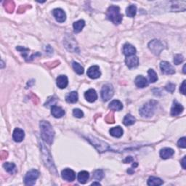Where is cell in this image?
Instances as JSON below:
<instances>
[{
	"mask_svg": "<svg viewBox=\"0 0 186 186\" xmlns=\"http://www.w3.org/2000/svg\"><path fill=\"white\" fill-rule=\"evenodd\" d=\"M126 12H127V15L130 17H133L135 16L136 12H137V7L134 4H132V5H130L127 8V10H126Z\"/></svg>",
	"mask_w": 186,
	"mask_h": 186,
	"instance_id": "31",
	"label": "cell"
},
{
	"mask_svg": "<svg viewBox=\"0 0 186 186\" xmlns=\"http://www.w3.org/2000/svg\"><path fill=\"white\" fill-rule=\"evenodd\" d=\"M183 73L185 74V65H184V66H183Z\"/></svg>",
	"mask_w": 186,
	"mask_h": 186,
	"instance_id": "50",
	"label": "cell"
},
{
	"mask_svg": "<svg viewBox=\"0 0 186 186\" xmlns=\"http://www.w3.org/2000/svg\"><path fill=\"white\" fill-rule=\"evenodd\" d=\"M90 178V174L87 171H81L78 174V180L81 184H85Z\"/></svg>",
	"mask_w": 186,
	"mask_h": 186,
	"instance_id": "25",
	"label": "cell"
},
{
	"mask_svg": "<svg viewBox=\"0 0 186 186\" xmlns=\"http://www.w3.org/2000/svg\"><path fill=\"white\" fill-rule=\"evenodd\" d=\"M110 135L114 137V138H121L123 135V130L121 127H113L110 130Z\"/></svg>",
	"mask_w": 186,
	"mask_h": 186,
	"instance_id": "23",
	"label": "cell"
},
{
	"mask_svg": "<svg viewBox=\"0 0 186 186\" xmlns=\"http://www.w3.org/2000/svg\"><path fill=\"white\" fill-rule=\"evenodd\" d=\"M103 177H104V173H103V170L97 169V170H95L94 172H93L92 178H93V179H95V180H100L103 178Z\"/></svg>",
	"mask_w": 186,
	"mask_h": 186,
	"instance_id": "36",
	"label": "cell"
},
{
	"mask_svg": "<svg viewBox=\"0 0 186 186\" xmlns=\"http://www.w3.org/2000/svg\"><path fill=\"white\" fill-rule=\"evenodd\" d=\"M132 161H133V159H132V157L129 156V157H127L126 159L124 160V162H125V163H130V162H132Z\"/></svg>",
	"mask_w": 186,
	"mask_h": 186,
	"instance_id": "46",
	"label": "cell"
},
{
	"mask_svg": "<svg viewBox=\"0 0 186 186\" xmlns=\"http://www.w3.org/2000/svg\"><path fill=\"white\" fill-rule=\"evenodd\" d=\"M160 68L161 71H162L163 74L170 75V74H174L175 73V70L173 68L171 64H170L169 62L167 61H162L160 64Z\"/></svg>",
	"mask_w": 186,
	"mask_h": 186,
	"instance_id": "9",
	"label": "cell"
},
{
	"mask_svg": "<svg viewBox=\"0 0 186 186\" xmlns=\"http://www.w3.org/2000/svg\"><path fill=\"white\" fill-rule=\"evenodd\" d=\"M41 152H42V159L45 162V164L46 167L48 168L49 170L52 172V174H55V175L57 173V169L55 167L54 161H53L52 157L51 156L50 153L49 152L47 148L45 147V145H44L42 143H41Z\"/></svg>",
	"mask_w": 186,
	"mask_h": 186,
	"instance_id": "2",
	"label": "cell"
},
{
	"mask_svg": "<svg viewBox=\"0 0 186 186\" xmlns=\"http://www.w3.org/2000/svg\"><path fill=\"white\" fill-rule=\"evenodd\" d=\"M135 85L137 87L139 88H144L148 85V81L147 79L142 76V75H139V76L136 77L135 80Z\"/></svg>",
	"mask_w": 186,
	"mask_h": 186,
	"instance_id": "18",
	"label": "cell"
},
{
	"mask_svg": "<svg viewBox=\"0 0 186 186\" xmlns=\"http://www.w3.org/2000/svg\"><path fill=\"white\" fill-rule=\"evenodd\" d=\"M135 122V118L131 114H127L123 120V124L125 126H131Z\"/></svg>",
	"mask_w": 186,
	"mask_h": 186,
	"instance_id": "30",
	"label": "cell"
},
{
	"mask_svg": "<svg viewBox=\"0 0 186 186\" xmlns=\"http://www.w3.org/2000/svg\"><path fill=\"white\" fill-rule=\"evenodd\" d=\"M40 131L44 141L48 145H52L55 137V132L52 125L48 121H42L40 122Z\"/></svg>",
	"mask_w": 186,
	"mask_h": 186,
	"instance_id": "1",
	"label": "cell"
},
{
	"mask_svg": "<svg viewBox=\"0 0 186 186\" xmlns=\"http://www.w3.org/2000/svg\"><path fill=\"white\" fill-rule=\"evenodd\" d=\"M85 22L83 20H79V21L74 22V24H73V26H74V30L75 33H79L81 32V30L83 29V28L85 27Z\"/></svg>",
	"mask_w": 186,
	"mask_h": 186,
	"instance_id": "28",
	"label": "cell"
},
{
	"mask_svg": "<svg viewBox=\"0 0 186 186\" xmlns=\"http://www.w3.org/2000/svg\"><path fill=\"white\" fill-rule=\"evenodd\" d=\"M148 47H149L150 50L156 55H160L161 51L164 50L163 43L157 39H154V40L148 43Z\"/></svg>",
	"mask_w": 186,
	"mask_h": 186,
	"instance_id": "8",
	"label": "cell"
},
{
	"mask_svg": "<svg viewBox=\"0 0 186 186\" xmlns=\"http://www.w3.org/2000/svg\"><path fill=\"white\" fill-rule=\"evenodd\" d=\"M183 110H184L183 106L181 105L180 103H179L176 100H174L173 105H172V107L171 108V115L172 116H178V115H180L181 113L183 111Z\"/></svg>",
	"mask_w": 186,
	"mask_h": 186,
	"instance_id": "14",
	"label": "cell"
},
{
	"mask_svg": "<svg viewBox=\"0 0 186 186\" xmlns=\"http://www.w3.org/2000/svg\"><path fill=\"white\" fill-rule=\"evenodd\" d=\"M24 137H25V133H24L23 130L20 128H15L12 133V138L14 141L16 143L22 142L24 139Z\"/></svg>",
	"mask_w": 186,
	"mask_h": 186,
	"instance_id": "15",
	"label": "cell"
},
{
	"mask_svg": "<svg viewBox=\"0 0 186 186\" xmlns=\"http://www.w3.org/2000/svg\"><path fill=\"white\" fill-rule=\"evenodd\" d=\"M105 121L108 124H114L115 122V119H114V112L111 111L108 114L107 116H106L105 119Z\"/></svg>",
	"mask_w": 186,
	"mask_h": 186,
	"instance_id": "38",
	"label": "cell"
},
{
	"mask_svg": "<svg viewBox=\"0 0 186 186\" xmlns=\"http://www.w3.org/2000/svg\"><path fill=\"white\" fill-rule=\"evenodd\" d=\"M4 8L7 12L9 13H12L15 10V3L13 1H6L4 2Z\"/></svg>",
	"mask_w": 186,
	"mask_h": 186,
	"instance_id": "32",
	"label": "cell"
},
{
	"mask_svg": "<svg viewBox=\"0 0 186 186\" xmlns=\"http://www.w3.org/2000/svg\"><path fill=\"white\" fill-rule=\"evenodd\" d=\"M16 50H18V51H20V52H21V53L22 54V55H23V57L24 58H25L26 60H28V58H29V57H28V53H29L30 50H28V49L23 47V46H17V47H16Z\"/></svg>",
	"mask_w": 186,
	"mask_h": 186,
	"instance_id": "35",
	"label": "cell"
},
{
	"mask_svg": "<svg viewBox=\"0 0 186 186\" xmlns=\"http://www.w3.org/2000/svg\"><path fill=\"white\" fill-rule=\"evenodd\" d=\"M163 184V181L156 177H150L148 180V185L150 186H159Z\"/></svg>",
	"mask_w": 186,
	"mask_h": 186,
	"instance_id": "29",
	"label": "cell"
},
{
	"mask_svg": "<svg viewBox=\"0 0 186 186\" xmlns=\"http://www.w3.org/2000/svg\"><path fill=\"white\" fill-rule=\"evenodd\" d=\"M148 77H149L150 82L154 83L158 80V76H157V74L154 70L149 69L148 71Z\"/></svg>",
	"mask_w": 186,
	"mask_h": 186,
	"instance_id": "33",
	"label": "cell"
},
{
	"mask_svg": "<svg viewBox=\"0 0 186 186\" xmlns=\"http://www.w3.org/2000/svg\"><path fill=\"white\" fill-rule=\"evenodd\" d=\"M125 63L128 66V68H133L137 67L139 65V59L135 55H130L127 56L125 60Z\"/></svg>",
	"mask_w": 186,
	"mask_h": 186,
	"instance_id": "13",
	"label": "cell"
},
{
	"mask_svg": "<svg viewBox=\"0 0 186 186\" xmlns=\"http://www.w3.org/2000/svg\"><path fill=\"white\" fill-rule=\"evenodd\" d=\"M184 61V57L181 54H176L174 56V63L175 65H179V64L182 63Z\"/></svg>",
	"mask_w": 186,
	"mask_h": 186,
	"instance_id": "37",
	"label": "cell"
},
{
	"mask_svg": "<svg viewBox=\"0 0 186 186\" xmlns=\"http://www.w3.org/2000/svg\"><path fill=\"white\" fill-rule=\"evenodd\" d=\"M185 156H184L182 159V161H181V165H182V167L184 169H185Z\"/></svg>",
	"mask_w": 186,
	"mask_h": 186,
	"instance_id": "47",
	"label": "cell"
},
{
	"mask_svg": "<svg viewBox=\"0 0 186 186\" xmlns=\"http://www.w3.org/2000/svg\"><path fill=\"white\" fill-rule=\"evenodd\" d=\"M109 108H110L112 110L119 111V110H122L123 105L118 100H114L110 102V103L109 104Z\"/></svg>",
	"mask_w": 186,
	"mask_h": 186,
	"instance_id": "26",
	"label": "cell"
},
{
	"mask_svg": "<svg viewBox=\"0 0 186 186\" xmlns=\"http://www.w3.org/2000/svg\"><path fill=\"white\" fill-rule=\"evenodd\" d=\"M100 185V183H92V185Z\"/></svg>",
	"mask_w": 186,
	"mask_h": 186,
	"instance_id": "49",
	"label": "cell"
},
{
	"mask_svg": "<svg viewBox=\"0 0 186 186\" xmlns=\"http://www.w3.org/2000/svg\"><path fill=\"white\" fill-rule=\"evenodd\" d=\"M114 87L110 84H106L103 85L101 90V97L103 101H108L114 95Z\"/></svg>",
	"mask_w": 186,
	"mask_h": 186,
	"instance_id": "7",
	"label": "cell"
},
{
	"mask_svg": "<svg viewBox=\"0 0 186 186\" xmlns=\"http://www.w3.org/2000/svg\"><path fill=\"white\" fill-rule=\"evenodd\" d=\"M123 53L127 57L130 56V55H134L136 53V49L134 46L129 43H127L123 46Z\"/></svg>",
	"mask_w": 186,
	"mask_h": 186,
	"instance_id": "20",
	"label": "cell"
},
{
	"mask_svg": "<svg viewBox=\"0 0 186 186\" xmlns=\"http://www.w3.org/2000/svg\"><path fill=\"white\" fill-rule=\"evenodd\" d=\"M174 150L170 148H164L161 150L160 151V156L163 159H167L171 158L174 155Z\"/></svg>",
	"mask_w": 186,
	"mask_h": 186,
	"instance_id": "21",
	"label": "cell"
},
{
	"mask_svg": "<svg viewBox=\"0 0 186 186\" xmlns=\"http://www.w3.org/2000/svg\"><path fill=\"white\" fill-rule=\"evenodd\" d=\"M54 100H55V99L53 98V97H50V98L48 99V101L46 102V103L45 104V105L47 106V107L49 105H52V106L55 105H54V103H55Z\"/></svg>",
	"mask_w": 186,
	"mask_h": 186,
	"instance_id": "42",
	"label": "cell"
},
{
	"mask_svg": "<svg viewBox=\"0 0 186 186\" xmlns=\"http://www.w3.org/2000/svg\"><path fill=\"white\" fill-rule=\"evenodd\" d=\"M185 140H186V138H185V137H183V138H180V140H179L178 142V145L179 147L183 148H186Z\"/></svg>",
	"mask_w": 186,
	"mask_h": 186,
	"instance_id": "41",
	"label": "cell"
},
{
	"mask_svg": "<svg viewBox=\"0 0 186 186\" xmlns=\"http://www.w3.org/2000/svg\"><path fill=\"white\" fill-rule=\"evenodd\" d=\"M180 91L183 95H185V80L183 81L182 85L180 87Z\"/></svg>",
	"mask_w": 186,
	"mask_h": 186,
	"instance_id": "43",
	"label": "cell"
},
{
	"mask_svg": "<svg viewBox=\"0 0 186 186\" xmlns=\"http://www.w3.org/2000/svg\"><path fill=\"white\" fill-rule=\"evenodd\" d=\"M3 167L5 170L11 174H15L17 172V168L15 164L10 163V162H6L4 164Z\"/></svg>",
	"mask_w": 186,
	"mask_h": 186,
	"instance_id": "27",
	"label": "cell"
},
{
	"mask_svg": "<svg viewBox=\"0 0 186 186\" xmlns=\"http://www.w3.org/2000/svg\"><path fill=\"white\" fill-rule=\"evenodd\" d=\"M61 176L64 180L72 182L76 178V174L71 169H65L61 172Z\"/></svg>",
	"mask_w": 186,
	"mask_h": 186,
	"instance_id": "10",
	"label": "cell"
},
{
	"mask_svg": "<svg viewBox=\"0 0 186 186\" xmlns=\"http://www.w3.org/2000/svg\"><path fill=\"white\" fill-rule=\"evenodd\" d=\"M73 115L76 118H82L84 116V113L82 110L79 109V108H75L73 110Z\"/></svg>",
	"mask_w": 186,
	"mask_h": 186,
	"instance_id": "39",
	"label": "cell"
},
{
	"mask_svg": "<svg viewBox=\"0 0 186 186\" xmlns=\"http://www.w3.org/2000/svg\"><path fill=\"white\" fill-rule=\"evenodd\" d=\"M57 86L60 89H65L68 86V79L66 75H60L57 78Z\"/></svg>",
	"mask_w": 186,
	"mask_h": 186,
	"instance_id": "17",
	"label": "cell"
},
{
	"mask_svg": "<svg viewBox=\"0 0 186 186\" xmlns=\"http://www.w3.org/2000/svg\"><path fill=\"white\" fill-rule=\"evenodd\" d=\"M72 66H73V68H74V71L76 72L77 74L81 75L84 74V68L79 63H76V62H73Z\"/></svg>",
	"mask_w": 186,
	"mask_h": 186,
	"instance_id": "34",
	"label": "cell"
},
{
	"mask_svg": "<svg viewBox=\"0 0 186 186\" xmlns=\"http://www.w3.org/2000/svg\"><path fill=\"white\" fill-rule=\"evenodd\" d=\"M52 14L54 15L55 20L59 23H63L66 20V15L62 9L57 8L53 10Z\"/></svg>",
	"mask_w": 186,
	"mask_h": 186,
	"instance_id": "12",
	"label": "cell"
},
{
	"mask_svg": "<svg viewBox=\"0 0 186 186\" xmlns=\"http://www.w3.org/2000/svg\"><path fill=\"white\" fill-rule=\"evenodd\" d=\"M45 51L47 53H49V54H52V53L53 52V50L52 49V47L50 45H47L45 47Z\"/></svg>",
	"mask_w": 186,
	"mask_h": 186,
	"instance_id": "45",
	"label": "cell"
},
{
	"mask_svg": "<svg viewBox=\"0 0 186 186\" xmlns=\"http://www.w3.org/2000/svg\"><path fill=\"white\" fill-rule=\"evenodd\" d=\"M51 114L55 118H61L65 115V110L57 105H53L51 108Z\"/></svg>",
	"mask_w": 186,
	"mask_h": 186,
	"instance_id": "16",
	"label": "cell"
},
{
	"mask_svg": "<svg viewBox=\"0 0 186 186\" xmlns=\"http://www.w3.org/2000/svg\"><path fill=\"white\" fill-rule=\"evenodd\" d=\"M87 139L96 148L97 151L100 153H103L110 150V147L108 143H106L105 142L102 140H100L92 136H89L88 138H87Z\"/></svg>",
	"mask_w": 186,
	"mask_h": 186,
	"instance_id": "5",
	"label": "cell"
},
{
	"mask_svg": "<svg viewBox=\"0 0 186 186\" xmlns=\"http://www.w3.org/2000/svg\"><path fill=\"white\" fill-rule=\"evenodd\" d=\"M85 97L88 102L90 103H93L97 99V92L95 90L90 89L85 93Z\"/></svg>",
	"mask_w": 186,
	"mask_h": 186,
	"instance_id": "19",
	"label": "cell"
},
{
	"mask_svg": "<svg viewBox=\"0 0 186 186\" xmlns=\"http://www.w3.org/2000/svg\"><path fill=\"white\" fill-rule=\"evenodd\" d=\"M66 47L68 49V50L71 51V52H76L77 48L78 46L76 45V42H75L74 39H71L70 38V39H66Z\"/></svg>",
	"mask_w": 186,
	"mask_h": 186,
	"instance_id": "22",
	"label": "cell"
},
{
	"mask_svg": "<svg viewBox=\"0 0 186 186\" xmlns=\"http://www.w3.org/2000/svg\"><path fill=\"white\" fill-rule=\"evenodd\" d=\"M156 105L157 102L156 100H150L144 104L143 107L140 109V115L144 118H150L154 114Z\"/></svg>",
	"mask_w": 186,
	"mask_h": 186,
	"instance_id": "4",
	"label": "cell"
},
{
	"mask_svg": "<svg viewBox=\"0 0 186 186\" xmlns=\"http://www.w3.org/2000/svg\"><path fill=\"white\" fill-rule=\"evenodd\" d=\"M108 19L114 23L115 25H119L121 23L123 18V15L120 12V9L118 6L111 5L108 9L107 13Z\"/></svg>",
	"mask_w": 186,
	"mask_h": 186,
	"instance_id": "3",
	"label": "cell"
},
{
	"mask_svg": "<svg viewBox=\"0 0 186 186\" xmlns=\"http://www.w3.org/2000/svg\"><path fill=\"white\" fill-rule=\"evenodd\" d=\"M165 89L167 92H171V93L174 92V90H175V85H174V84H172V83L167 84V85H166Z\"/></svg>",
	"mask_w": 186,
	"mask_h": 186,
	"instance_id": "40",
	"label": "cell"
},
{
	"mask_svg": "<svg viewBox=\"0 0 186 186\" xmlns=\"http://www.w3.org/2000/svg\"><path fill=\"white\" fill-rule=\"evenodd\" d=\"M7 153L6 151H3L2 152L1 154V157H2V159H4L7 158Z\"/></svg>",
	"mask_w": 186,
	"mask_h": 186,
	"instance_id": "48",
	"label": "cell"
},
{
	"mask_svg": "<svg viewBox=\"0 0 186 186\" xmlns=\"http://www.w3.org/2000/svg\"><path fill=\"white\" fill-rule=\"evenodd\" d=\"M26 9H27V7H26V5H22L20 7V8L18 9V10H17V12L19 13H21V12H24L26 11Z\"/></svg>",
	"mask_w": 186,
	"mask_h": 186,
	"instance_id": "44",
	"label": "cell"
},
{
	"mask_svg": "<svg viewBox=\"0 0 186 186\" xmlns=\"http://www.w3.org/2000/svg\"><path fill=\"white\" fill-rule=\"evenodd\" d=\"M39 176V172L37 169L28 171L24 178V183L26 185H34Z\"/></svg>",
	"mask_w": 186,
	"mask_h": 186,
	"instance_id": "6",
	"label": "cell"
},
{
	"mask_svg": "<svg viewBox=\"0 0 186 186\" xmlns=\"http://www.w3.org/2000/svg\"><path fill=\"white\" fill-rule=\"evenodd\" d=\"M78 93L76 91H73L68 93L66 97V100L68 103H75L78 100Z\"/></svg>",
	"mask_w": 186,
	"mask_h": 186,
	"instance_id": "24",
	"label": "cell"
},
{
	"mask_svg": "<svg viewBox=\"0 0 186 186\" xmlns=\"http://www.w3.org/2000/svg\"><path fill=\"white\" fill-rule=\"evenodd\" d=\"M87 74L90 79H95L99 78L101 75V72L100 71L99 66H91V67L89 68V69L87 70Z\"/></svg>",
	"mask_w": 186,
	"mask_h": 186,
	"instance_id": "11",
	"label": "cell"
}]
</instances>
